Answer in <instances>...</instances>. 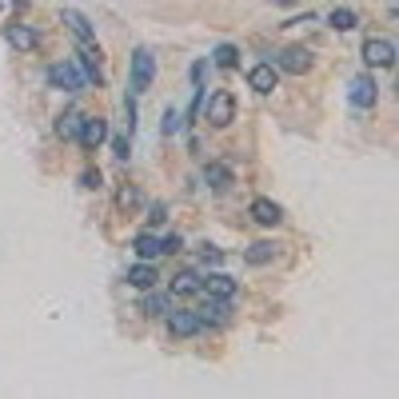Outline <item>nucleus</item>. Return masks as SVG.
<instances>
[{
    "instance_id": "5",
    "label": "nucleus",
    "mask_w": 399,
    "mask_h": 399,
    "mask_svg": "<svg viewBox=\"0 0 399 399\" xmlns=\"http://www.w3.org/2000/svg\"><path fill=\"white\" fill-rule=\"evenodd\" d=\"M276 68H279V72H291V76H304V72L311 68V52L299 48V44H296V48H284V52L276 56Z\"/></svg>"
},
{
    "instance_id": "8",
    "label": "nucleus",
    "mask_w": 399,
    "mask_h": 399,
    "mask_svg": "<svg viewBox=\"0 0 399 399\" xmlns=\"http://www.w3.org/2000/svg\"><path fill=\"white\" fill-rule=\"evenodd\" d=\"M252 219L256 224H264V228H276L279 219H284V208H279L276 200H268V196H259V200H252Z\"/></svg>"
},
{
    "instance_id": "20",
    "label": "nucleus",
    "mask_w": 399,
    "mask_h": 399,
    "mask_svg": "<svg viewBox=\"0 0 399 399\" xmlns=\"http://www.w3.org/2000/svg\"><path fill=\"white\" fill-rule=\"evenodd\" d=\"M331 28H336V32H351V28H356V12H351V9H331Z\"/></svg>"
},
{
    "instance_id": "22",
    "label": "nucleus",
    "mask_w": 399,
    "mask_h": 399,
    "mask_svg": "<svg viewBox=\"0 0 399 399\" xmlns=\"http://www.w3.org/2000/svg\"><path fill=\"white\" fill-rule=\"evenodd\" d=\"M144 316H168V296H144Z\"/></svg>"
},
{
    "instance_id": "26",
    "label": "nucleus",
    "mask_w": 399,
    "mask_h": 399,
    "mask_svg": "<svg viewBox=\"0 0 399 399\" xmlns=\"http://www.w3.org/2000/svg\"><path fill=\"white\" fill-rule=\"evenodd\" d=\"M80 184H84V188H100V184H104V176H100L96 168H88L84 176H80Z\"/></svg>"
},
{
    "instance_id": "4",
    "label": "nucleus",
    "mask_w": 399,
    "mask_h": 399,
    "mask_svg": "<svg viewBox=\"0 0 399 399\" xmlns=\"http://www.w3.org/2000/svg\"><path fill=\"white\" fill-rule=\"evenodd\" d=\"M232 120H236V100H232V92H216V96L208 100V124L212 128H228Z\"/></svg>"
},
{
    "instance_id": "1",
    "label": "nucleus",
    "mask_w": 399,
    "mask_h": 399,
    "mask_svg": "<svg viewBox=\"0 0 399 399\" xmlns=\"http://www.w3.org/2000/svg\"><path fill=\"white\" fill-rule=\"evenodd\" d=\"M48 84L60 92H80L88 80H84V72H80V64H68V60H60V64H52L48 68Z\"/></svg>"
},
{
    "instance_id": "11",
    "label": "nucleus",
    "mask_w": 399,
    "mask_h": 399,
    "mask_svg": "<svg viewBox=\"0 0 399 399\" xmlns=\"http://www.w3.org/2000/svg\"><path fill=\"white\" fill-rule=\"evenodd\" d=\"M248 84L256 92H264V96H268V92L279 84V68H276V64H256V68L248 72Z\"/></svg>"
},
{
    "instance_id": "19",
    "label": "nucleus",
    "mask_w": 399,
    "mask_h": 399,
    "mask_svg": "<svg viewBox=\"0 0 399 399\" xmlns=\"http://www.w3.org/2000/svg\"><path fill=\"white\" fill-rule=\"evenodd\" d=\"M276 256V244H271V239H259V244H252L248 252H244V259H248V264H268V259Z\"/></svg>"
},
{
    "instance_id": "24",
    "label": "nucleus",
    "mask_w": 399,
    "mask_h": 399,
    "mask_svg": "<svg viewBox=\"0 0 399 399\" xmlns=\"http://www.w3.org/2000/svg\"><path fill=\"white\" fill-rule=\"evenodd\" d=\"M180 128H184V116H180L176 108H168L164 112V136H172V132H180Z\"/></svg>"
},
{
    "instance_id": "23",
    "label": "nucleus",
    "mask_w": 399,
    "mask_h": 399,
    "mask_svg": "<svg viewBox=\"0 0 399 399\" xmlns=\"http://www.w3.org/2000/svg\"><path fill=\"white\" fill-rule=\"evenodd\" d=\"M216 64H219V68H236V64H239L236 44H219V48H216Z\"/></svg>"
},
{
    "instance_id": "15",
    "label": "nucleus",
    "mask_w": 399,
    "mask_h": 399,
    "mask_svg": "<svg viewBox=\"0 0 399 399\" xmlns=\"http://www.w3.org/2000/svg\"><path fill=\"white\" fill-rule=\"evenodd\" d=\"M200 323H228V299L208 296V304L200 308Z\"/></svg>"
},
{
    "instance_id": "12",
    "label": "nucleus",
    "mask_w": 399,
    "mask_h": 399,
    "mask_svg": "<svg viewBox=\"0 0 399 399\" xmlns=\"http://www.w3.org/2000/svg\"><path fill=\"white\" fill-rule=\"evenodd\" d=\"M60 20H64V28L76 36V44H88V40H92V24H88V16H84V12L64 9V12H60Z\"/></svg>"
},
{
    "instance_id": "7",
    "label": "nucleus",
    "mask_w": 399,
    "mask_h": 399,
    "mask_svg": "<svg viewBox=\"0 0 399 399\" xmlns=\"http://www.w3.org/2000/svg\"><path fill=\"white\" fill-rule=\"evenodd\" d=\"M4 40H9L16 52H32L40 44V32L32 28V24H9V28H4Z\"/></svg>"
},
{
    "instance_id": "3",
    "label": "nucleus",
    "mask_w": 399,
    "mask_h": 399,
    "mask_svg": "<svg viewBox=\"0 0 399 399\" xmlns=\"http://www.w3.org/2000/svg\"><path fill=\"white\" fill-rule=\"evenodd\" d=\"M363 64H368V68H391V64H395V44L383 36L363 40Z\"/></svg>"
},
{
    "instance_id": "16",
    "label": "nucleus",
    "mask_w": 399,
    "mask_h": 399,
    "mask_svg": "<svg viewBox=\"0 0 399 399\" xmlns=\"http://www.w3.org/2000/svg\"><path fill=\"white\" fill-rule=\"evenodd\" d=\"M192 291H204V279L196 271H180L172 276V296H192Z\"/></svg>"
},
{
    "instance_id": "27",
    "label": "nucleus",
    "mask_w": 399,
    "mask_h": 399,
    "mask_svg": "<svg viewBox=\"0 0 399 399\" xmlns=\"http://www.w3.org/2000/svg\"><path fill=\"white\" fill-rule=\"evenodd\" d=\"M200 256H204V264H219V259H224V252L212 248V244H204V252H200Z\"/></svg>"
},
{
    "instance_id": "6",
    "label": "nucleus",
    "mask_w": 399,
    "mask_h": 399,
    "mask_svg": "<svg viewBox=\"0 0 399 399\" xmlns=\"http://www.w3.org/2000/svg\"><path fill=\"white\" fill-rule=\"evenodd\" d=\"M76 140L84 144V148H100V144L108 140V124H104V116H84V124H80Z\"/></svg>"
},
{
    "instance_id": "29",
    "label": "nucleus",
    "mask_w": 399,
    "mask_h": 399,
    "mask_svg": "<svg viewBox=\"0 0 399 399\" xmlns=\"http://www.w3.org/2000/svg\"><path fill=\"white\" fill-rule=\"evenodd\" d=\"M148 219H152V224H160V219H164V204H152V216Z\"/></svg>"
},
{
    "instance_id": "14",
    "label": "nucleus",
    "mask_w": 399,
    "mask_h": 399,
    "mask_svg": "<svg viewBox=\"0 0 399 399\" xmlns=\"http://www.w3.org/2000/svg\"><path fill=\"white\" fill-rule=\"evenodd\" d=\"M156 268H152V264H148V259H140V264H136V268H132L128 271V284H132V288H140V291H152V288H156Z\"/></svg>"
},
{
    "instance_id": "21",
    "label": "nucleus",
    "mask_w": 399,
    "mask_h": 399,
    "mask_svg": "<svg viewBox=\"0 0 399 399\" xmlns=\"http://www.w3.org/2000/svg\"><path fill=\"white\" fill-rule=\"evenodd\" d=\"M136 256H140V259H156V256H160V239L140 232V236H136Z\"/></svg>"
},
{
    "instance_id": "2",
    "label": "nucleus",
    "mask_w": 399,
    "mask_h": 399,
    "mask_svg": "<svg viewBox=\"0 0 399 399\" xmlns=\"http://www.w3.org/2000/svg\"><path fill=\"white\" fill-rule=\"evenodd\" d=\"M152 80H156V56L148 48H136L132 52V92L152 88Z\"/></svg>"
},
{
    "instance_id": "10",
    "label": "nucleus",
    "mask_w": 399,
    "mask_h": 399,
    "mask_svg": "<svg viewBox=\"0 0 399 399\" xmlns=\"http://www.w3.org/2000/svg\"><path fill=\"white\" fill-rule=\"evenodd\" d=\"M348 100L356 104V108H371V104H375V80H371L368 72H363V76H356V80H351Z\"/></svg>"
},
{
    "instance_id": "25",
    "label": "nucleus",
    "mask_w": 399,
    "mask_h": 399,
    "mask_svg": "<svg viewBox=\"0 0 399 399\" xmlns=\"http://www.w3.org/2000/svg\"><path fill=\"white\" fill-rule=\"evenodd\" d=\"M116 204H120V208H136V204H140V192L132 188V184H128V188H120Z\"/></svg>"
},
{
    "instance_id": "9",
    "label": "nucleus",
    "mask_w": 399,
    "mask_h": 399,
    "mask_svg": "<svg viewBox=\"0 0 399 399\" xmlns=\"http://www.w3.org/2000/svg\"><path fill=\"white\" fill-rule=\"evenodd\" d=\"M200 328H204V323H200V311H168V331L172 336L188 339V336H196Z\"/></svg>"
},
{
    "instance_id": "18",
    "label": "nucleus",
    "mask_w": 399,
    "mask_h": 399,
    "mask_svg": "<svg viewBox=\"0 0 399 399\" xmlns=\"http://www.w3.org/2000/svg\"><path fill=\"white\" fill-rule=\"evenodd\" d=\"M204 184L216 188V192H224L232 184V168H224V164H208V168H204Z\"/></svg>"
},
{
    "instance_id": "13",
    "label": "nucleus",
    "mask_w": 399,
    "mask_h": 399,
    "mask_svg": "<svg viewBox=\"0 0 399 399\" xmlns=\"http://www.w3.org/2000/svg\"><path fill=\"white\" fill-rule=\"evenodd\" d=\"M204 291H208V296H219V299H232L239 291V284L232 276H224V271H212V276L204 279Z\"/></svg>"
},
{
    "instance_id": "17",
    "label": "nucleus",
    "mask_w": 399,
    "mask_h": 399,
    "mask_svg": "<svg viewBox=\"0 0 399 399\" xmlns=\"http://www.w3.org/2000/svg\"><path fill=\"white\" fill-rule=\"evenodd\" d=\"M80 124H84V116H80V108H68V112H64V116L56 120V136H60V140H76Z\"/></svg>"
},
{
    "instance_id": "30",
    "label": "nucleus",
    "mask_w": 399,
    "mask_h": 399,
    "mask_svg": "<svg viewBox=\"0 0 399 399\" xmlns=\"http://www.w3.org/2000/svg\"><path fill=\"white\" fill-rule=\"evenodd\" d=\"M279 4H291V0H279Z\"/></svg>"
},
{
    "instance_id": "28",
    "label": "nucleus",
    "mask_w": 399,
    "mask_h": 399,
    "mask_svg": "<svg viewBox=\"0 0 399 399\" xmlns=\"http://www.w3.org/2000/svg\"><path fill=\"white\" fill-rule=\"evenodd\" d=\"M184 248V239L180 236H168V239H160V252H180Z\"/></svg>"
}]
</instances>
